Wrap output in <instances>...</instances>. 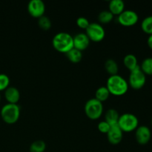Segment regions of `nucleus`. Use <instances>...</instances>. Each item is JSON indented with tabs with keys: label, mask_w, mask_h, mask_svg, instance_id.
I'll list each match as a JSON object with an SVG mask.
<instances>
[{
	"label": "nucleus",
	"mask_w": 152,
	"mask_h": 152,
	"mask_svg": "<svg viewBox=\"0 0 152 152\" xmlns=\"http://www.w3.org/2000/svg\"><path fill=\"white\" fill-rule=\"evenodd\" d=\"M38 25L43 31H48L52 26V22L48 16L43 15L41 17L38 18Z\"/></svg>",
	"instance_id": "nucleus-24"
},
{
	"label": "nucleus",
	"mask_w": 152,
	"mask_h": 152,
	"mask_svg": "<svg viewBox=\"0 0 152 152\" xmlns=\"http://www.w3.org/2000/svg\"><path fill=\"white\" fill-rule=\"evenodd\" d=\"M74 39V48L77 50L83 52V50H86L90 45V41L86 33H78L74 37H73Z\"/></svg>",
	"instance_id": "nucleus-12"
},
{
	"label": "nucleus",
	"mask_w": 152,
	"mask_h": 152,
	"mask_svg": "<svg viewBox=\"0 0 152 152\" xmlns=\"http://www.w3.org/2000/svg\"><path fill=\"white\" fill-rule=\"evenodd\" d=\"M108 10L114 16H118L125 10V2L123 0H111L108 3Z\"/></svg>",
	"instance_id": "nucleus-14"
},
{
	"label": "nucleus",
	"mask_w": 152,
	"mask_h": 152,
	"mask_svg": "<svg viewBox=\"0 0 152 152\" xmlns=\"http://www.w3.org/2000/svg\"><path fill=\"white\" fill-rule=\"evenodd\" d=\"M4 97L7 101V103L17 104L20 99V92L17 88L9 86L4 91Z\"/></svg>",
	"instance_id": "nucleus-13"
},
{
	"label": "nucleus",
	"mask_w": 152,
	"mask_h": 152,
	"mask_svg": "<svg viewBox=\"0 0 152 152\" xmlns=\"http://www.w3.org/2000/svg\"><path fill=\"white\" fill-rule=\"evenodd\" d=\"M141 29L148 35L152 34V15L146 16L142 19L141 22Z\"/></svg>",
	"instance_id": "nucleus-22"
},
{
	"label": "nucleus",
	"mask_w": 152,
	"mask_h": 152,
	"mask_svg": "<svg viewBox=\"0 0 152 152\" xmlns=\"http://www.w3.org/2000/svg\"><path fill=\"white\" fill-rule=\"evenodd\" d=\"M86 34L91 41L101 42L105 37V30L102 24L99 22H90L88 27L86 29Z\"/></svg>",
	"instance_id": "nucleus-7"
},
{
	"label": "nucleus",
	"mask_w": 152,
	"mask_h": 152,
	"mask_svg": "<svg viewBox=\"0 0 152 152\" xmlns=\"http://www.w3.org/2000/svg\"><path fill=\"white\" fill-rule=\"evenodd\" d=\"M140 67L145 75H152V57L144 59Z\"/></svg>",
	"instance_id": "nucleus-23"
},
{
	"label": "nucleus",
	"mask_w": 152,
	"mask_h": 152,
	"mask_svg": "<svg viewBox=\"0 0 152 152\" xmlns=\"http://www.w3.org/2000/svg\"><path fill=\"white\" fill-rule=\"evenodd\" d=\"M103 104L96 98H91L86 101L84 106L86 115L91 120H97L103 113Z\"/></svg>",
	"instance_id": "nucleus-4"
},
{
	"label": "nucleus",
	"mask_w": 152,
	"mask_h": 152,
	"mask_svg": "<svg viewBox=\"0 0 152 152\" xmlns=\"http://www.w3.org/2000/svg\"><path fill=\"white\" fill-rule=\"evenodd\" d=\"M28 11L31 16L39 18L45 14V4L42 0H30L28 3Z\"/></svg>",
	"instance_id": "nucleus-9"
},
{
	"label": "nucleus",
	"mask_w": 152,
	"mask_h": 152,
	"mask_svg": "<svg viewBox=\"0 0 152 152\" xmlns=\"http://www.w3.org/2000/svg\"><path fill=\"white\" fill-rule=\"evenodd\" d=\"M120 114L114 108H109L106 111L105 114V121H106L110 126L117 125L120 118Z\"/></svg>",
	"instance_id": "nucleus-15"
},
{
	"label": "nucleus",
	"mask_w": 152,
	"mask_h": 152,
	"mask_svg": "<svg viewBox=\"0 0 152 152\" xmlns=\"http://www.w3.org/2000/svg\"><path fill=\"white\" fill-rule=\"evenodd\" d=\"M118 22L121 25L125 27L134 26L137 23L139 20V16L132 10H124L117 17Z\"/></svg>",
	"instance_id": "nucleus-8"
},
{
	"label": "nucleus",
	"mask_w": 152,
	"mask_h": 152,
	"mask_svg": "<svg viewBox=\"0 0 152 152\" xmlns=\"http://www.w3.org/2000/svg\"><path fill=\"white\" fill-rule=\"evenodd\" d=\"M46 149V143L42 140L34 141L30 145L31 152H44Z\"/></svg>",
	"instance_id": "nucleus-21"
},
{
	"label": "nucleus",
	"mask_w": 152,
	"mask_h": 152,
	"mask_svg": "<svg viewBox=\"0 0 152 152\" xmlns=\"http://www.w3.org/2000/svg\"><path fill=\"white\" fill-rule=\"evenodd\" d=\"M129 85L135 90L141 89L146 83V75L141 70L140 65L130 71L129 77Z\"/></svg>",
	"instance_id": "nucleus-6"
},
{
	"label": "nucleus",
	"mask_w": 152,
	"mask_h": 152,
	"mask_svg": "<svg viewBox=\"0 0 152 152\" xmlns=\"http://www.w3.org/2000/svg\"><path fill=\"white\" fill-rule=\"evenodd\" d=\"M67 58L69 59L73 63H78L83 59V53L80 50H77L75 48H73L72 49L67 52L65 53Z\"/></svg>",
	"instance_id": "nucleus-18"
},
{
	"label": "nucleus",
	"mask_w": 152,
	"mask_h": 152,
	"mask_svg": "<svg viewBox=\"0 0 152 152\" xmlns=\"http://www.w3.org/2000/svg\"><path fill=\"white\" fill-rule=\"evenodd\" d=\"M105 69L110 76L118 74L119 65L118 63L114 59H108L105 62Z\"/></svg>",
	"instance_id": "nucleus-17"
},
{
	"label": "nucleus",
	"mask_w": 152,
	"mask_h": 152,
	"mask_svg": "<svg viewBox=\"0 0 152 152\" xmlns=\"http://www.w3.org/2000/svg\"><path fill=\"white\" fill-rule=\"evenodd\" d=\"M123 64L130 71L140 65L138 64L137 58L133 53H128L124 56V58H123Z\"/></svg>",
	"instance_id": "nucleus-16"
},
{
	"label": "nucleus",
	"mask_w": 152,
	"mask_h": 152,
	"mask_svg": "<svg viewBox=\"0 0 152 152\" xmlns=\"http://www.w3.org/2000/svg\"><path fill=\"white\" fill-rule=\"evenodd\" d=\"M114 16L113 13L109 10H103L98 15V20L99 23L107 24L113 20Z\"/></svg>",
	"instance_id": "nucleus-20"
},
{
	"label": "nucleus",
	"mask_w": 152,
	"mask_h": 152,
	"mask_svg": "<svg viewBox=\"0 0 152 152\" xmlns=\"http://www.w3.org/2000/svg\"><path fill=\"white\" fill-rule=\"evenodd\" d=\"M151 125H152V119H151Z\"/></svg>",
	"instance_id": "nucleus-30"
},
{
	"label": "nucleus",
	"mask_w": 152,
	"mask_h": 152,
	"mask_svg": "<svg viewBox=\"0 0 152 152\" xmlns=\"http://www.w3.org/2000/svg\"><path fill=\"white\" fill-rule=\"evenodd\" d=\"M10 78L5 74H0V91H5L10 85Z\"/></svg>",
	"instance_id": "nucleus-25"
},
{
	"label": "nucleus",
	"mask_w": 152,
	"mask_h": 152,
	"mask_svg": "<svg viewBox=\"0 0 152 152\" xmlns=\"http://www.w3.org/2000/svg\"><path fill=\"white\" fill-rule=\"evenodd\" d=\"M110 128H111V126H110L106 121H105V120L100 121L97 125L98 130H99L101 133H103V134L108 133Z\"/></svg>",
	"instance_id": "nucleus-27"
},
{
	"label": "nucleus",
	"mask_w": 152,
	"mask_h": 152,
	"mask_svg": "<svg viewBox=\"0 0 152 152\" xmlns=\"http://www.w3.org/2000/svg\"><path fill=\"white\" fill-rule=\"evenodd\" d=\"M76 22H77V25H78V27L85 30L88 27L89 24H90L88 19L86 17H85V16H80V17H78L77 19Z\"/></svg>",
	"instance_id": "nucleus-26"
},
{
	"label": "nucleus",
	"mask_w": 152,
	"mask_h": 152,
	"mask_svg": "<svg viewBox=\"0 0 152 152\" xmlns=\"http://www.w3.org/2000/svg\"><path fill=\"white\" fill-rule=\"evenodd\" d=\"M117 125L123 132H132L139 126V120L135 114L126 112L120 116Z\"/></svg>",
	"instance_id": "nucleus-5"
},
{
	"label": "nucleus",
	"mask_w": 152,
	"mask_h": 152,
	"mask_svg": "<svg viewBox=\"0 0 152 152\" xmlns=\"http://www.w3.org/2000/svg\"><path fill=\"white\" fill-rule=\"evenodd\" d=\"M110 92L106 86H100L98 88L95 92V97L100 102H103L108 99L110 96Z\"/></svg>",
	"instance_id": "nucleus-19"
},
{
	"label": "nucleus",
	"mask_w": 152,
	"mask_h": 152,
	"mask_svg": "<svg viewBox=\"0 0 152 152\" xmlns=\"http://www.w3.org/2000/svg\"><path fill=\"white\" fill-rule=\"evenodd\" d=\"M151 137V132L146 126H139L135 130V139L140 145H146Z\"/></svg>",
	"instance_id": "nucleus-10"
},
{
	"label": "nucleus",
	"mask_w": 152,
	"mask_h": 152,
	"mask_svg": "<svg viewBox=\"0 0 152 152\" xmlns=\"http://www.w3.org/2000/svg\"><path fill=\"white\" fill-rule=\"evenodd\" d=\"M106 134L108 142L112 145L119 144L123 138V132L117 124L111 126V128Z\"/></svg>",
	"instance_id": "nucleus-11"
},
{
	"label": "nucleus",
	"mask_w": 152,
	"mask_h": 152,
	"mask_svg": "<svg viewBox=\"0 0 152 152\" xmlns=\"http://www.w3.org/2000/svg\"><path fill=\"white\" fill-rule=\"evenodd\" d=\"M0 100H1V95H0Z\"/></svg>",
	"instance_id": "nucleus-29"
},
{
	"label": "nucleus",
	"mask_w": 152,
	"mask_h": 152,
	"mask_svg": "<svg viewBox=\"0 0 152 152\" xmlns=\"http://www.w3.org/2000/svg\"><path fill=\"white\" fill-rule=\"evenodd\" d=\"M52 45L57 51L66 53L74 48L73 36L64 31L57 33L52 39Z\"/></svg>",
	"instance_id": "nucleus-2"
},
{
	"label": "nucleus",
	"mask_w": 152,
	"mask_h": 152,
	"mask_svg": "<svg viewBox=\"0 0 152 152\" xmlns=\"http://www.w3.org/2000/svg\"><path fill=\"white\" fill-rule=\"evenodd\" d=\"M147 44L148 46L152 50V34L148 36V39H147Z\"/></svg>",
	"instance_id": "nucleus-28"
},
{
	"label": "nucleus",
	"mask_w": 152,
	"mask_h": 152,
	"mask_svg": "<svg viewBox=\"0 0 152 152\" xmlns=\"http://www.w3.org/2000/svg\"><path fill=\"white\" fill-rule=\"evenodd\" d=\"M21 108L18 104L7 103L1 108L0 114L4 123L13 124L19 120L20 117Z\"/></svg>",
	"instance_id": "nucleus-3"
},
{
	"label": "nucleus",
	"mask_w": 152,
	"mask_h": 152,
	"mask_svg": "<svg viewBox=\"0 0 152 152\" xmlns=\"http://www.w3.org/2000/svg\"><path fill=\"white\" fill-rule=\"evenodd\" d=\"M105 86L111 94L114 96H123L127 93L129 85L124 77L120 74H115L108 77Z\"/></svg>",
	"instance_id": "nucleus-1"
}]
</instances>
